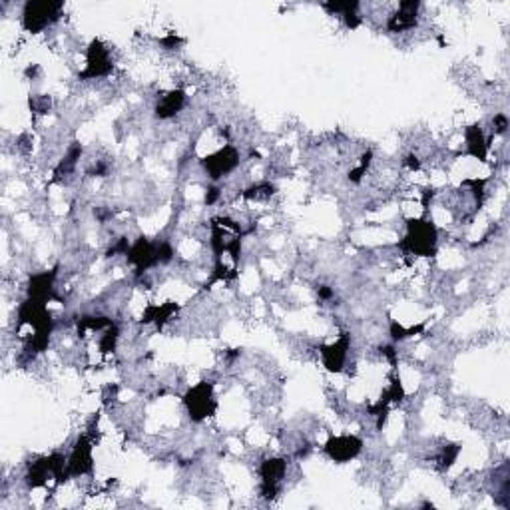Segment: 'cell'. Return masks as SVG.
Returning a JSON list of instances; mask_svg holds the SVG:
<instances>
[{
  "mask_svg": "<svg viewBox=\"0 0 510 510\" xmlns=\"http://www.w3.org/2000/svg\"><path fill=\"white\" fill-rule=\"evenodd\" d=\"M126 259L130 266H134L136 275L142 278L144 273H148L150 269L160 266H168L174 259V247L168 240H156L151 242L150 237L142 235L128 249Z\"/></svg>",
  "mask_w": 510,
  "mask_h": 510,
  "instance_id": "6da1fadb",
  "label": "cell"
},
{
  "mask_svg": "<svg viewBox=\"0 0 510 510\" xmlns=\"http://www.w3.org/2000/svg\"><path fill=\"white\" fill-rule=\"evenodd\" d=\"M399 247L409 255L417 257H433L439 247V230L427 218L406 220V233Z\"/></svg>",
  "mask_w": 510,
  "mask_h": 510,
  "instance_id": "7a4b0ae2",
  "label": "cell"
},
{
  "mask_svg": "<svg viewBox=\"0 0 510 510\" xmlns=\"http://www.w3.org/2000/svg\"><path fill=\"white\" fill-rule=\"evenodd\" d=\"M68 456L64 452H50L40 459H36L35 463L28 464L26 475H24V483L28 488H42L46 487L48 480L54 478L58 485L64 480H68Z\"/></svg>",
  "mask_w": 510,
  "mask_h": 510,
  "instance_id": "3957f363",
  "label": "cell"
},
{
  "mask_svg": "<svg viewBox=\"0 0 510 510\" xmlns=\"http://www.w3.org/2000/svg\"><path fill=\"white\" fill-rule=\"evenodd\" d=\"M64 11V2H54V0H28L24 2L23 14V28L30 35H40L44 32L48 26L58 23L60 16Z\"/></svg>",
  "mask_w": 510,
  "mask_h": 510,
  "instance_id": "277c9868",
  "label": "cell"
},
{
  "mask_svg": "<svg viewBox=\"0 0 510 510\" xmlns=\"http://www.w3.org/2000/svg\"><path fill=\"white\" fill-rule=\"evenodd\" d=\"M184 406H186L187 415L194 423H201V421L211 417L218 409L213 382L201 381L194 385L192 389H187V393L184 394Z\"/></svg>",
  "mask_w": 510,
  "mask_h": 510,
  "instance_id": "5b68a950",
  "label": "cell"
},
{
  "mask_svg": "<svg viewBox=\"0 0 510 510\" xmlns=\"http://www.w3.org/2000/svg\"><path fill=\"white\" fill-rule=\"evenodd\" d=\"M240 160H242L240 150L232 144H225V146H221L220 150L211 151L206 158H201L199 163H201V170L206 172V175L211 182H220L240 168Z\"/></svg>",
  "mask_w": 510,
  "mask_h": 510,
  "instance_id": "8992f818",
  "label": "cell"
},
{
  "mask_svg": "<svg viewBox=\"0 0 510 510\" xmlns=\"http://www.w3.org/2000/svg\"><path fill=\"white\" fill-rule=\"evenodd\" d=\"M114 70V58L108 44L102 40H92L86 48V68L80 72L82 80H98L106 78Z\"/></svg>",
  "mask_w": 510,
  "mask_h": 510,
  "instance_id": "52a82bcc",
  "label": "cell"
},
{
  "mask_svg": "<svg viewBox=\"0 0 510 510\" xmlns=\"http://www.w3.org/2000/svg\"><path fill=\"white\" fill-rule=\"evenodd\" d=\"M285 475H287V461L285 459L271 456V459H266L263 463L259 464V478H261L259 492H261V497L267 500L275 499Z\"/></svg>",
  "mask_w": 510,
  "mask_h": 510,
  "instance_id": "ba28073f",
  "label": "cell"
},
{
  "mask_svg": "<svg viewBox=\"0 0 510 510\" xmlns=\"http://www.w3.org/2000/svg\"><path fill=\"white\" fill-rule=\"evenodd\" d=\"M363 451V439L355 435H337L323 444V452L333 463L345 464L357 459Z\"/></svg>",
  "mask_w": 510,
  "mask_h": 510,
  "instance_id": "9c48e42d",
  "label": "cell"
},
{
  "mask_svg": "<svg viewBox=\"0 0 510 510\" xmlns=\"http://www.w3.org/2000/svg\"><path fill=\"white\" fill-rule=\"evenodd\" d=\"M94 442L88 435H82L78 437V441L74 442L72 452L68 456V478L72 476H86L94 473Z\"/></svg>",
  "mask_w": 510,
  "mask_h": 510,
  "instance_id": "30bf717a",
  "label": "cell"
},
{
  "mask_svg": "<svg viewBox=\"0 0 510 510\" xmlns=\"http://www.w3.org/2000/svg\"><path fill=\"white\" fill-rule=\"evenodd\" d=\"M349 349H351V335L341 333L333 343H325L319 347L321 363L329 373H341L349 357Z\"/></svg>",
  "mask_w": 510,
  "mask_h": 510,
  "instance_id": "8fae6325",
  "label": "cell"
},
{
  "mask_svg": "<svg viewBox=\"0 0 510 510\" xmlns=\"http://www.w3.org/2000/svg\"><path fill=\"white\" fill-rule=\"evenodd\" d=\"M418 11H421V2L417 0L399 2V8L387 18V30L393 35H403L409 30H415L418 24Z\"/></svg>",
  "mask_w": 510,
  "mask_h": 510,
  "instance_id": "7c38bea8",
  "label": "cell"
},
{
  "mask_svg": "<svg viewBox=\"0 0 510 510\" xmlns=\"http://www.w3.org/2000/svg\"><path fill=\"white\" fill-rule=\"evenodd\" d=\"M186 100L187 96L184 90H170L156 100L154 114L158 120H172L186 108Z\"/></svg>",
  "mask_w": 510,
  "mask_h": 510,
  "instance_id": "4fadbf2b",
  "label": "cell"
},
{
  "mask_svg": "<svg viewBox=\"0 0 510 510\" xmlns=\"http://www.w3.org/2000/svg\"><path fill=\"white\" fill-rule=\"evenodd\" d=\"M490 139L485 136V128L480 124H471L464 128V144H466V154L476 158L478 162H487Z\"/></svg>",
  "mask_w": 510,
  "mask_h": 510,
  "instance_id": "5bb4252c",
  "label": "cell"
},
{
  "mask_svg": "<svg viewBox=\"0 0 510 510\" xmlns=\"http://www.w3.org/2000/svg\"><path fill=\"white\" fill-rule=\"evenodd\" d=\"M58 275V269H50V271H42V273H36L28 281V297L32 299H40V301L48 303L50 299H54V281Z\"/></svg>",
  "mask_w": 510,
  "mask_h": 510,
  "instance_id": "9a60e30c",
  "label": "cell"
},
{
  "mask_svg": "<svg viewBox=\"0 0 510 510\" xmlns=\"http://www.w3.org/2000/svg\"><path fill=\"white\" fill-rule=\"evenodd\" d=\"M178 311V305L174 301L160 303V305H148L146 311L142 315V323H156V327L160 329L163 325L172 319V315Z\"/></svg>",
  "mask_w": 510,
  "mask_h": 510,
  "instance_id": "2e32d148",
  "label": "cell"
},
{
  "mask_svg": "<svg viewBox=\"0 0 510 510\" xmlns=\"http://www.w3.org/2000/svg\"><path fill=\"white\" fill-rule=\"evenodd\" d=\"M80 158H82V146L78 142H74L68 150H66V154H64V158L60 160L58 166H56V170H54L56 180H62V178H68L70 174H74V170H76V166L80 162Z\"/></svg>",
  "mask_w": 510,
  "mask_h": 510,
  "instance_id": "e0dca14e",
  "label": "cell"
},
{
  "mask_svg": "<svg viewBox=\"0 0 510 510\" xmlns=\"http://www.w3.org/2000/svg\"><path fill=\"white\" fill-rule=\"evenodd\" d=\"M275 192H278V187L273 186L271 182H259V184L245 187L242 192V197L247 201H266V199H271L275 196Z\"/></svg>",
  "mask_w": 510,
  "mask_h": 510,
  "instance_id": "ac0fdd59",
  "label": "cell"
},
{
  "mask_svg": "<svg viewBox=\"0 0 510 510\" xmlns=\"http://www.w3.org/2000/svg\"><path fill=\"white\" fill-rule=\"evenodd\" d=\"M110 325H114V321L110 317H104V315H84L78 321V333L82 335L86 329L88 331H104Z\"/></svg>",
  "mask_w": 510,
  "mask_h": 510,
  "instance_id": "d6986e66",
  "label": "cell"
},
{
  "mask_svg": "<svg viewBox=\"0 0 510 510\" xmlns=\"http://www.w3.org/2000/svg\"><path fill=\"white\" fill-rule=\"evenodd\" d=\"M118 339H120V329H118V325H110L108 329L102 331V335H100V341H98V347H100V353H114L116 351V345H118Z\"/></svg>",
  "mask_w": 510,
  "mask_h": 510,
  "instance_id": "ffe728a7",
  "label": "cell"
},
{
  "mask_svg": "<svg viewBox=\"0 0 510 510\" xmlns=\"http://www.w3.org/2000/svg\"><path fill=\"white\" fill-rule=\"evenodd\" d=\"M323 8L329 14H333V16H339L341 20L349 16V14H353V12H359L361 4L359 2H355V0H347V2H325Z\"/></svg>",
  "mask_w": 510,
  "mask_h": 510,
  "instance_id": "44dd1931",
  "label": "cell"
},
{
  "mask_svg": "<svg viewBox=\"0 0 510 510\" xmlns=\"http://www.w3.org/2000/svg\"><path fill=\"white\" fill-rule=\"evenodd\" d=\"M459 454H461V447L459 444H444L439 452V456H437V468L439 471H449L454 461L459 459Z\"/></svg>",
  "mask_w": 510,
  "mask_h": 510,
  "instance_id": "7402d4cb",
  "label": "cell"
},
{
  "mask_svg": "<svg viewBox=\"0 0 510 510\" xmlns=\"http://www.w3.org/2000/svg\"><path fill=\"white\" fill-rule=\"evenodd\" d=\"M423 329H425V325H417V327H403L401 323H397V321H391V339L393 341H405L409 337H415L418 333H423Z\"/></svg>",
  "mask_w": 510,
  "mask_h": 510,
  "instance_id": "603a6c76",
  "label": "cell"
},
{
  "mask_svg": "<svg viewBox=\"0 0 510 510\" xmlns=\"http://www.w3.org/2000/svg\"><path fill=\"white\" fill-rule=\"evenodd\" d=\"M371 160H373V151H365L363 154V158H361V162L357 168H353L351 172H349V182H353V184H359L361 180H363V175L367 174V170H369V166H371Z\"/></svg>",
  "mask_w": 510,
  "mask_h": 510,
  "instance_id": "cb8c5ba5",
  "label": "cell"
},
{
  "mask_svg": "<svg viewBox=\"0 0 510 510\" xmlns=\"http://www.w3.org/2000/svg\"><path fill=\"white\" fill-rule=\"evenodd\" d=\"M509 130V118L504 114H497L492 118V136H502Z\"/></svg>",
  "mask_w": 510,
  "mask_h": 510,
  "instance_id": "d4e9b609",
  "label": "cell"
},
{
  "mask_svg": "<svg viewBox=\"0 0 510 510\" xmlns=\"http://www.w3.org/2000/svg\"><path fill=\"white\" fill-rule=\"evenodd\" d=\"M130 242H128V237H120V240H116V244L112 245L108 251H106V255L108 257H116V255H126L128 254V249H130Z\"/></svg>",
  "mask_w": 510,
  "mask_h": 510,
  "instance_id": "484cf974",
  "label": "cell"
},
{
  "mask_svg": "<svg viewBox=\"0 0 510 510\" xmlns=\"http://www.w3.org/2000/svg\"><path fill=\"white\" fill-rule=\"evenodd\" d=\"M30 108L35 110L36 114H44L50 108V100L46 96H35V98H30Z\"/></svg>",
  "mask_w": 510,
  "mask_h": 510,
  "instance_id": "4316f807",
  "label": "cell"
},
{
  "mask_svg": "<svg viewBox=\"0 0 510 510\" xmlns=\"http://www.w3.org/2000/svg\"><path fill=\"white\" fill-rule=\"evenodd\" d=\"M221 197V189L218 186H211L206 192V206H213V204H218V199Z\"/></svg>",
  "mask_w": 510,
  "mask_h": 510,
  "instance_id": "83f0119b",
  "label": "cell"
},
{
  "mask_svg": "<svg viewBox=\"0 0 510 510\" xmlns=\"http://www.w3.org/2000/svg\"><path fill=\"white\" fill-rule=\"evenodd\" d=\"M317 297H319L321 301H331V299L335 297V291L331 290L329 285H319V287H317Z\"/></svg>",
  "mask_w": 510,
  "mask_h": 510,
  "instance_id": "f1b7e54d",
  "label": "cell"
},
{
  "mask_svg": "<svg viewBox=\"0 0 510 510\" xmlns=\"http://www.w3.org/2000/svg\"><path fill=\"white\" fill-rule=\"evenodd\" d=\"M405 166L409 168V170H413V172H415V170L421 168V160H418L417 156H413V154H411V156H406L405 158Z\"/></svg>",
  "mask_w": 510,
  "mask_h": 510,
  "instance_id": "f546056e",
  "label": "cell"
},
{
  "mask_svg": "<svg viewBox=\"0 0 510 510\" xmlns=\"http://www.w3.org/2000/svg\"><path fill=\"white\" fill-rule=\"evenodd\" d=\"M162 44H163V46H168V48H175L178 44H180V38H178V36H170V38L162 40Z\"/></svg>",
  "mask_w": 510,
  "mask_h": 510,
  "instance_id": "4dcf8cb0",
  "label": "cell"
}]
</instances>
